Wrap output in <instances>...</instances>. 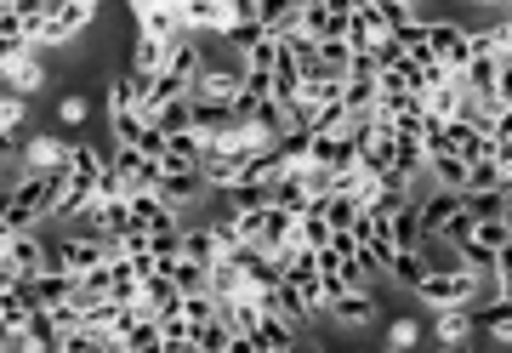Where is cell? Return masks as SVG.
Returning <instances> with one entry per match:
<instances>
[{
  "label": "cell",
  "mask_w": 512,
  "mask_h": 353,
  "mask_svg": "<svg viewBox=\"0 0 512 353\" xmlns=\"http://www.w3.org/2000/svg\"><path fill=\"white\" fill-rule=\"evenodd\" d=\"M495 291V274H478V268H439L416 285V297L439 314V308H478V302Z\"/></svg>",
  "instance_id": "obj_1"
},
{
  "label": "cell",
  "mask_w": 512,
  "mask_h": 353,
  "mask_svg": "<svg viewBox=\"0 0 512 353\" xmlns=\"http://www.w3.org/2000/svg\"><path fill=\"white\" fill-rule=\"evenodd\" d=\"M97 12H103V0H57L52 18L35 29L40 52H63V46H74V40H80V35L97 23Z\"/></svg>",
  "instance_id": "obj_2"
},
{
  "label": "cell",
  "mask_w": 512,
  "mask_h": 353,
  "mask_svg": "<svg viewBox=\"0 0 512 353\" xmlns=\"http://www.w3.org/2000/svg\"><path fill=\"white\" fill-rule=\"evenodd\" d=\"M52 268V245L40 240V228L35 234H6L0 240V279L6 285H29L35 274H46Z\"/></svg>",
  "instance_id": "obj_3"
},
{
  "label": "cell",
  "mask_w": 512,
  "mask_h": 353,
  "mask_svg": "<svg viewBox=\"0 0 512 353\" xmlns=\"http://www.w3.org/2000/svg\"><path fill=\"white\" fill-rule=\"evenodd\" d=\"M63 194H69V171H29V177L18 183V194H6V200H23L40 223H57Z\"/></svg>",
  "instance_id": "obj_4"
},
{
  "label": "cell",
  "mask_w": 512,
  "mask_h": 353,
  "mask_svg": "<svg viewBox=\"0 0 512 353\" xmlns=\"http://www.w3.org/2000/svg\"><path fill=\"white\" fill-rule=\"evenodd\" d=\"M239 92H245V63H239V57L205 63L200 80H194V97H200V103H222V109H234Z\"/></svg>",
  "instance_id": "obj_5"
},
{
  "label": "cell",
  "mask_w": 512,
  "mask_h": 353,
  "mask_svg": "<svg viewBox=\"0 0 512 353\" xmlns=\"http://www.w3.org/2000/svg\"><path fill=\"white\" fill-rule=\"evenodd\" d=\"M427 40H433V57H439L450 75H467V63H473L467 23H456V18H427Z\"/></svg>",
  "instance_id": "obj_6"
},
{
  "label": "cell",
  "mask_w": 512,
  "mask_h": 353,
  "mask_svg": "<svg viewBox=\"0 0 512 353\" xmlns=\"http://www.w3.org/2000/svg\"><path fill=\"white\" fill-rule=\"evenodd\" d=\"M109 171H114V183L126 188V194H148V188H160L165 160H154V154H143V149H114Z\"/></svg>",
  "instance_id": "obj_7"
},
{
  "label": "cell",
  "mask_w": 512,
  "mask_h": 353,
  "mask_svg": "<svg viewBox=\"0 0 512 353\" xmlns=\"http://www.w3.org/2000/svg\"><path fill=\"white\" fill-rule=\"evenodd\" d=\"M23 166L29 171H69L74 137L69 131H35V137H23Z\"/></svg>",
  "instance_id": "obj_8"
},
{
  "label": "cell",
  "mask_w": 512,
  "mask_h": 353,
  "mask_svg": "<svg viewBox=\"0 0 512 353\" xmlns=\"http://www.w3.org/2000/svg\"><path fill=\"white\" fill-rule=\"evenodd\" d=\"M376 314H382L376 285H359V291H348V297H336L325 308V319H330V325H342V331H370V325H376Z\"/></svg>",
  "instance_id": "obj_9"
},
{
  "label": "cell",
  "mask_w": 512,
  "mask_h": 353,
  "mask_svg": "<svg viewBox=\"0 0 512 353\" xmlns=\"http://www.w3.org/2000/svg\"><path fill=\"white\" fill-rule=\"evenodd\" d=\"M205 194H211V183H205L200 166H165V177H160V200L165 205L188 211V205H200Z\"/></svg>",
  "instance_id": "obj_10"
},
{
  "label": "cell",
  "mask_w": 512,
  "mask_h": 353,
  "mask_svg": "<svg viewBox=\"0 0 512 353\" xmlns=\"http://www.w3.org/2000/svg\"><path fill=\"white\" fill-rule=\"evenodd\" d=\"M473 331H478V308H439V314H433V342L450 348V353L467 348Z\"/></svg>",
  "instance_id": "obj_11"
},
{
  "label": "cell",
  "mask_w": 512,
  "mask_h": 353,
  "mask_svg": "<svg viewBox=\"0 0 512 353\" xmlns=\"http://www.w3.org/2000/svg\"><path fill=\"white\" fill-rule=\"evenodd\" d=\"M188 35H228V0H177Z\"/></svg>",
  "instance_id": "obj_12"
},
{
  "label": "cell",
  "mask_w": 512,
  "mask_h": 353,
  "mask_svg": "<svg viewBox=\"0 0 512 353\" xmlns=\"http://www.w3.org/2000/svg\"><path fill=\"white\" fill-rule=\"evenodd\" d=\"M46 80H52V69H46V52H29V57L0 63V86H12V92H29V97H35Z\"/></svg>",
  "instance_id": "obj_13"
},
{
  "label": "cell",
  "mask_w": 512,
  "mask_h": 353,
  "mask_svg": "<svg viewBox=\"0 0 512 353\" xmlns=\"http://www.w3.org/2000/svg\"><path fill=\"white\" fill-rule=\"evenodd\" d=\"M29 297H35V308H63V302H74L80 297V279L74 274H63V268H46V274H35L29 279Z\"/></svg>",
  "instance_id": "obj_14"
},
{
  "label": "cell",
  "mask_w": 512,
  "mask_h": 353,
  "mask_svg": "<svg viewBox=\"0 0 512 353\" xmlns=\"http://www.w3.org/2000/svg\"><path fill=\"white\" fill-rule=\"evenodd\" d=\"M131 217H137V228H148V234H160V228H183V211H177V205H165L160 188L131 194Z\"/></svg>",
  "instance_id": "obj_15"
},
{
  "label": "cell",
  "mask_w": 512,
  "mask_h": 353,
  "mask_svg": "<svg viewBox=\"0 0 512 353\" xmlns=\"http://www.w3.org/2000/svg\"><path fill=\"white\" fill-rule=\"evenodd\" d=\"M183 257L188 262H205V268H217V262L228 257V251H222V240H217V228H211V217L183 228Z\"/></svg>",
  "instance_id": "obj_16"
},
{
  "label": "cell",
  "mask_w": 512,
  "mask_h": 353,
  "mask_svg": "<svg viewBox=\"0 0 512 353\" xmlns=\"http://www.w3.org/2000/svg\"><path fill=\"white\" fill-rule=\"evenodd\" d=\"M23 336L35 342V353H63L69 348V331H63V319H57L52 308H35L29 325H23Z\"/></svg>",
  "instance_id": "obj_17"
},
{
  "label": "cell",
  "mask_w": 512,
  "mask_h": 353,
  "mask_svg": "<svg viewBox=\"0 0 512 353\" xmlns=\"http://www.w3.org/2000/svg\"><path fill=\"white\" fill-rule=\"evenodd\" d=\"M353 63H359V52H353L348 40H319V63H313L308 80H348Z\"/></svg>",
  "instance_id": "obj_18"
},
{
  "label": "cell",
  "mask_w": 512,
  "mask_h": 353,
  "mask_svg": "<svg viewBox=\"0 0 512 353\" xmlns=\"http://www.w3.org/2000/svg\"><path fill=\"white\" fill-rule=\"evenodd\" d=\"M387 35H393V29L382 23V12H376V6H359V12H353V23H348V46H353V52L370 57Z\"/></svg>",
  "instance_id": "obj_19"
},
{
  "label": "cell",
  "mask_w": 512,
  "mask_h": 353,
  "mask_svg": "<svg viewBox=\"0 0 512 353\" xmlns=\"http://www.w3.org/2000/svg\"><path fill=\"white\" fill-rule=\"evenodd\" d=\"M23 131H29V92L0 86V137L6 143H23Z\"/></svg>",
  "instance_id": "obj_20"
},
{
  "label": "cell",
  "mask_w": 512,
  "mask_h": 353,
  "mask_svg": "<svg viewBox=\"0 0 512 353\" xmlns=\"http://www.w3.org/2000/svg\"><path fill=\"white\" fill-rule=\"evenodd\" d=\"M165 63H171V40L131 35V57H126V69H137V75H160Z\"/></svg>",
  "instance_id": "obj_21"
},
{
  "label": "cell",
  "mask_w": 512,
  "mask_h": 353,
  "mask_svg": "<svg viewBox=\"0 0 512 353\" xmlns=\"http://www.w3.org/2000/svg\"><path fill=\"white\" fill-rule=\"evenodd\" d=\"M205 63H211V57H205V40H200V35H177V40H171V63H165L171 75L200 80V69H205Z\"/></svg>",
  "instance_id": "obj_22"
},
{
  "label": "cell",
  "mask_w": 512,
  "mask_h": 353,
  "mask_svg": "<svg viewBox=\"0 0 512 353\" xmlns=\"http://www.w3.org/2000/svg\"><path fill=\"white\" fill-rule=\"evenodd\" d=\"M467 177H473V160H461V154H433V160H427V183L433 188L467 194Z\"/></svg>",
  "instance_id": "obj_23"
},
{
  "label": "cell",
  "mask_w": 512,
  "mask_h": 353,
  "mask_svg": "<svg viewBox=\"0 0 512 353\" xmlns=\"http://www.w3.org/2000/svg\"><path fill=\"white\" fill-rule=\"evenodd\" d=\"M177 302H183V291H177V279H171V274H148L143 279V297H137V308H148V314L160 319V314H171Z\"/></svg>",
  "instance_id": "obj_24"
},
{
  "label": "cell",
  "mask_w": 512,
  "mask_h": 353,
  "mask_svg": "<svg viewBox=\"0 0 512 353\" xmlns=\"http://www.w3.org/2000/svg\"><path fill=\"white\" fill-rule=\"evenodd\" d=\"M387 228H393V245H399V251H421V245H427V228H421V200H410L399 217H387Z\"/></svg>",
  "instance_id": "obj_25"
},
{
  "label": "cell",
  "mask_w": 512,
  "mask_h": 353,
  "mask_svg": "<svg viewBox=\"0 0 512 353\" xmlns=\"http://www.w3.org/2000/svg\"><path fill=\"white\" fill-rule=\"evenodd\" d=\"M35 314V297H29V285H6L0 291V331H23Z\"/></svg>",
  "instance_id": "obj_26"
},
{
  "label": "cell",
  "mask_w": 512,
  "mask_h": 353,
  "mask_svg": "<svg viewBox=\"0 0 512 353\" xmlns=\"http://www.w3.org/2000/svg\"><path fill=\"white\" fill-rule=\"evenodd\" d=\"M461 80H467V92H473V97H484V103H501V97H495V86H501V57H473Z\"/></svg>",
  "instance_id": "obj_27"
},
{
  "label": "cell",
  "mask_w": 512,
  "mask_h": 353,
  "mask_svg": "<svg viewBox=\"0 0 512 353\" xmlns=\"http://www.w3.org/2000/svg\"><path fill=\"white\" fill-rule=\"evenodd\" d=\"M274 205H279V211H291V217H308L313 188L302 183V171H285V177L274 183Z\"/></svg>",
  "instance_id": "obj_28"
},
{
  "label": "cell",
  "mask_w": 512,
  "mask_h": 353,
  "mask_svg": "<svg viewBox=\"0 0 512 353\" xmlns=\"http://www.w3.org/2000/svg\"><path fill=\"white\" fill-rule=\"evenodd\" d=\"M296 240L308 245V251H330L336 245V228H330V217L319 205H308V217H296Z\"/></svg>",
  "instance_id": "obj_29"
},
{
  "label": "cell",
  "mask_w": 512,
  "mask_h": 353,
  "mask_svg": "<svg viewBox=\"0 0 512 353\" xmlns=\"http://www.w3.org/2000/svg\"><path fill=\"white\" fill-rule=\"evenodd\" d=\"M256 342H262V353H279V348H296V325L285 314H274V308H268V319H262V325H256Z\"/></svg>",
  "instance_id": "obj_30"
},
{
  "label": "cell",
  "mask_w": 512,
  "mask_h": 353,
  "mask_svg": "<svg viewBox=\"0 0 512 353\" xmlns=\"http://www.w3.org/2000/svg\"><path fill=\"white\" fill-rule=\"evenodd\" d=\"M427 274H433V268H427V257H421V251H399V257L387 262V279H393V285H404V291H416Z\"/></svg>",
  "instance_id": "obj_31"
},
{
  "label": "cell",
  "mask_w": 512,
  "mask_h": 353,
  "mask_svg": "<svg viewBox=\"0 0 512 353\" xmlns=\"http://www.w3.org/2000/svg\"><path fill=\"white\" fill-rule=\"evenodd\" d=\"M461 103H467V80H461V75H450V80L439 86V92L427 97V109L439 114V120H456V114H461Z\"/></svg>",
  "instance_id": "obj_32"
},
{
  "label": "cell",
  "mask_w": 512,
  "mask_h": 353,
  "mask_svg": "<svg viewBox=\"0 0 512 353\" xmlns=\"http://www.w3.org/2000/svg\"><path fill=\"white\" fill-rule=\"evenodd\" d=\"M154 126L165 131V137H183V131H194V97H177L171 109L154 114Z\"/></svg>",
  "instance_id": "obj_33"
},
{
  "label": "cell",
  "mask_w": 512,
  "mask_h": 353,
  "mask_svg": "<svg viewBox=\"0 0 512 353\" xmlns=\"http://www.w3.org/2000/svg\"><path fill=\"white\" fill-rule=\"evenodd\" d=\"M256 18L268 23V35H291L296 23H302V12H296L291 0H262V12Z\"/></svg>",
  "instance_id": "obj_34"
},
{
  "label": "cell",
  "mask_w": 512,
  "mask_h": 353,
  "mask_svg": "<svg viewBox=\"0 0 512 353\" xmlns=\"http://www.w3.org/2000/svg\"><path fill=\"white\" fill-rule=\"evenodd\" d=\"M512 177L501 171V160H473V177H467V194H495V188H507Z\"/></svg>",
  "instance_id": "obj_35"
},
{
  "label": "cell",
  "mask_w": 512,
  "mask_h": 353,
  "mask_svg": "<svg viewBox=\"0 0 512 353\" xmlns=\"http://www.w3.org/2000/svg\"><path fill=\"white\" fill-rule=\"evenodd\" d=\"M35 228H46V223H40L29 205H23V200H6V211H0V240H6V234H35Z\"/></svg>",
  "instance_id": "obj_36"
},
{
  "label": "cell",
  "mask_w": 512,
  "mask_h": 353,
  "mask_svg": "<svg viewBox=\"0 0 512 353\" xmlns=\"http://www.w3.org/2000/svg\"><path fill=\"white\" fill-rule=\"evenodd\" d=\"M86 120H92V97H86V92H63V103H57V126L80 131Z\"/></svg>",
  "instance_id": "obj_37"
},
{
  "label": "cell",
  "mask_w": 512,
  "mask_h": 353,
  "mask_svg": "<svg viewBox=\"0 0 512 353\" xmlns=\"http://www.w3.org/2000/svg\"><path fill=\"white\" fill-rule=\"evenodd\" d=\"M256 40H268V23H262V18H251V23H234V29L222 35V46H228L234 57H245V52L256 46Z\"/></svg>",
  "instance_id": "obj_38"
},
{
  "label": "cell",
  "mask_w": 512,
  "mask_h": 353,
  "mask_svg": "<svg viewBox=\"0 0 512 353\" xmlns=\"http://www.w3.org/2000/svg\"><path fill=\"white\" fill-rule=\"evenodd\" d=\"M387 348L416 353V348H421V325H416L410 314H393V319H387Z\"/></svg>",
  "instance_id": "obj_39"
},
{
  "label": "cell",
  "mask_w": 512,
  "mask_h": 353,
  "mask_svg": "<svg viewBox=\"0 0 512 353\" xmlns=\"http://www.w3.org/2000/svg\"><path fill=\"white\" fill-rule=\"evenodd\" d=\"M234 228L245 245H262V234H268V205H245V211H234Z\"/></svg>",
  "instance_id": "obj_40"
},
{
  "label": "cell",
  "mask_w": 512,
  "mask_h": 353,
  "mask_svg": "<svg viewBox=\"0 0 512 353\" xmlns=\"http://www.w3.org/2000/svg\"><path fill=\"white\" fill-rule=\"evenodd\" d=\"M228 336H234V319L217 314L200 325V353H228Z\"/></svg>",
  "instance_id": "obj_41"
},
{
  "label": "cell",
  "mask_w": 512,
  "mask_h": 353,
  "mask_svg": "<svg viewBox=\"0 0 512 353\" xmlns=\"http://www.w3.org/2000/svg\"><path fill=\"white\" fill-rule=\"evenodd\" d=\"M239 291H251V285H245V268H239L234 257H222V262H217V297L234 302Z\"/></svg>",
  "instance_id": "obj_42"
},
{
  "label": "cell",
  "mask_w": 512,
  "mask_h": 353,
  "mask_svg": "<svg viewBox=\"0 0 512 353\" xmlns=\"http://www.w3.org/2000/svg\"><path fill=\"white\" fill-rule=\"evenodd\" d=\"M228 205H234V211H245V205H274V183H234Z\"/></svg>",
  "instance_id": "obj_43"
},
{
  "label": "cell",
  "mask_w": 512,
  "mask_h": 353,
  "mask_svg": "<svg viewBox=\"0 0 512 353\" xmlns=\"http://www.w3.org/2000/svg\"><path fill=\"white\" fill-rule=\"evenodd\" d=\"M456 251H461V268H478V274H495V251H490L484 240H461Z\"/></svg>",
  "instance_id": "obj_44"
},
{
  "label": "cell",
  "mask_w": 512,
  "mask_h": 353,
  "mask_svg": "<svg viewBox=\"0 0 512 353\" xmlns=\"http://www.w3.org/2000/svg\"><path fill=\"white\" fill-rule=\"evenodd\" d=\"M467 211H473L478 223H495V217H501V188H495V194H467ZM501 223H507V217H501Z\"/></svg>",
  "instance_id": "obj_45"
},
{
  "label": "cell",
  "mask_w": 512,
  "mask_h": 353,
  "mask_svg": "<svg viewBox=\"0 0 512 353\" xmlns=\"http://www.w3.org/2000/svg\"><path fill=\"white\" fill-rule=\"evenodd\" d=\"M473 240H484L490 251H501V245L512 240V223H501V217H495V223H478V228H473Z\"/></svg>",
  "instance_id": "obj_46"
},
{
  "label": "cell",
  "mask_w": 512,
  "mask_h": 353,
  "mask_svg": "<svg viewBox=\"0 0 512 353\" xmlns=\"http://www.w3.org/2000/svg\"><path fill=\"white\" fill-rule=\"evenodd\" d=\"M183 308H188V319H194V325H205V319L222 314V297H183Z\"/></svg>",
  "instance_id": "obj_47"
},
{
  "label": "cell",
  "mask_w": 512,
  "mask_h": 353,
  "mask_svg": "<svg viewBox=\"0 0 512 353\" xmlns=\"http://www.w3.org/2000/svg\"><path fill=\"white\" fill-rule=\"evenodd\" d=\"M183 228H160V234H154V257H183Z\"/></svg>",
  "instance_id": "obj_48"
},
{
  "label": "cell",
  "mask_w": 512,
  "mask_h": 353,
  "mask_svg": "<svg viewBox=\"0 0 512 353\" xmlns=\"http://www.w3.org/2000/svg\"><path fill=\"white\" fill-rule=\"evenodd\" d=\"M495 143H501V149H512V103H501V109H495V131H490Z\"/></svg>",
  "instance_id": "obj_49"
},
{
  "label": "cell",
  "mask_w": 512,
  "mask_h": 353,
  "mask_svg": "<svg viewBox=\"0 0 512 353\" xmlns=\"http://www.w3.org/2000/svg\"><path fill=\"white\" fill-rule=\"evenodd\" d=\"M228 353H262V342H256L251 331H234L228 336Z\"/></svg>",
  "instance_id": "obj_50"
},
{
  "label": "cell",
  "mask_w": 512,
  "mask_h": 353,
  "mask_svg": "<svg viewBox=\"0 0 512 353\" xmlns=\"http://www.w3.org/2000/svg\"><path fill=\"white\" fill-rule=\"evenodd\" d=\"M490 297H507V302H512V274H495V291H490Z\"/></svg>",
  "instance_id": "obj_51"
},
{
  "label": "cell",
  "mask_w": 512,
  "mask_h": 353,
  "mask_svg": "<svg viewBox=\"0 0 512 353\" xmlns=\"http://www.w3.org/2000/svg\"><path fill=\"white\" fill-rule=\"evenodd\" d=\"M495 97H501V103H512V69H501V86H495Z\"/></svg>",
  "instance_id": "obj_52"
},
{
  "label": "cell",
  "mask_w": 512,
  "mask_h": 353,
  "mask_svg": "<svg viewBox=\"0 0 512 353\" xmlns=\"http://www.w3.org/2000/svg\"><path fill=\"white\" fill-rule=\"evenodd\" d=\"M291 353H330V348H325V342H302V336H296V348H291Z\"/></svg>",
  "instance_id": "obj_53"
},
{
  "label": "cell",
  "mask_w": 512,
  "mask_h": 353,
  "mask_svg": "<svg viewBox=\"0 0 512 353\" xmlns=\"http://www.w3.org/2000/svg\"><path fill=\"white\" fill-rule=\"evenodd\" d=\"M501 217H507V223H512V183L501 188Z\"/></svg>",
  "instance_id": "obj_54"
},
{
  "label": "cell",
  "mask_w": 512,
  "mask_h": 353,
  "mask_svg": "<svg viewBox=\"0 0 512 353\" xmlns=\"http://www.w3.org/2000/svg\"><path fill=\"white\" fill-rule=\"evenodd\" d=\"M473 6H490V12H507L512 0H473Z\"/></svg>",
  "instance_id": "obj_55"
},
{
  "label": "cell",
  "mask_w": 512,
  "mask_h": 353,
  "mask_svg": "<svg viewBox=\"0 0 512 353\" xmlns=\"http://www.w3.org/2000/svg\"><path fill=\"white\" fill-rule=\"evenodd\" d=\"M359 6H376V0H359Z\"/></svg>",
  "instance_id": "obj_56"
},
{
  "label": "cell",
  "mask_w": 512,
  "mask_h": 353,
  "mask_svg": "<svg viewBox=\"0 0 512 353\" xmlns=\"http://www.w3.org/2000/svg\"><path fill=\"white\" fill-rule=\"evenodd\" d=\"M382 353H399V348H382Z\"/></svg>",
  "instance_id": "obj_57"
},
{
  "label": "cell",
  "mask_w": 512,
  "mask_h": 353,
  "mask_svg": "<svg viewBox=\"0 0 512 353\" xmlns=\"http://www.w3.org/2000/svg\"><path fill=\"white\" fill-rule=\"evenodd\" d=\"M433 353H450V348H433Z\"/></svg>",
  "instance_id": "obj_58"
},
{
  "label": "cell",
  "mask_w": 512,
  "mask_h": 353,
  "mask_svg": "<svg viewBox=\"0 0 512 353\" xmlns=\"http://www.w3.org/2000/svg\"><path fill=\"white\" fill-rule=\"evenodd\" d=\"M461 353H467V348H461ZM495 353H501V348H495Z\"/></svg>",
  "instance_id": "obj_59"
}]
</instances>
